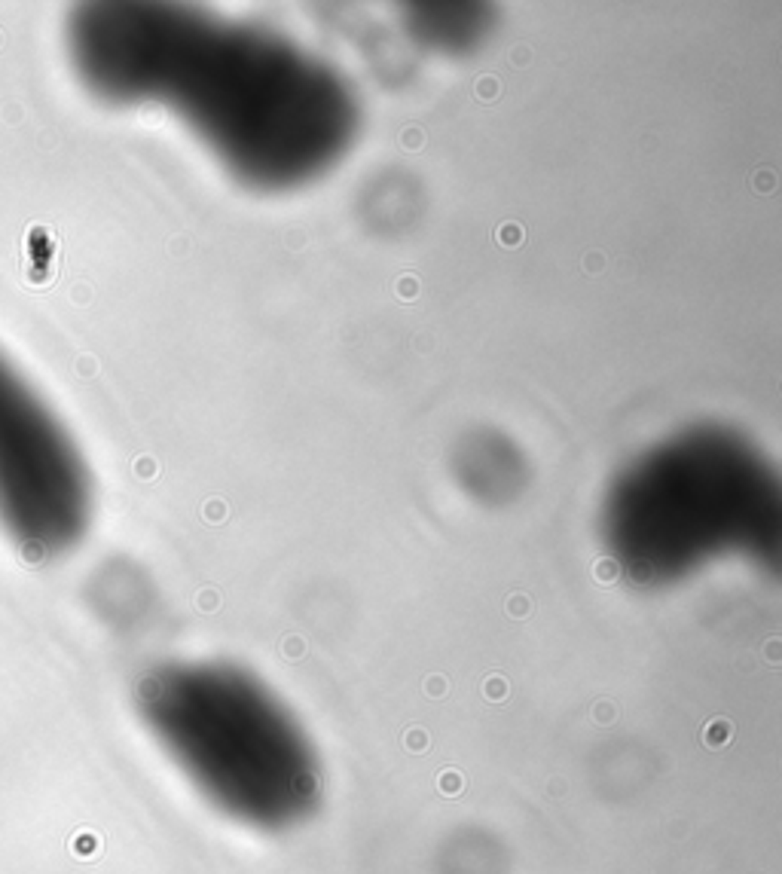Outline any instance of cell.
I'll list each match as a JSON object with an SVG mask.
<instances>
[{"instance_id": "obj_2", "label": "cell", "mask_w": 782, "mask_h": 874, "mask_svg": "<svg viewBox=\"0 0 782 874\" xmlns=\"http://www.w3.org/2000/svg\"><path fill=\"white\" fill-rule=\"evenodd\" d=\"M599 535L611 562L638 587L678 584L730 557L776 566L779 471L734 428H685L611 480Z\"/></svg>"}, {"instance_id": "obj_4", "label": "cell", "mask_w": 782, "mask_h": 874, "mask_svg": "<svg viewBox=\"0 0 782 874\" xmlns=\"http://www.w3.org/2000/svg\"><path fill=\"white\" fill-rule=\"evenodd\" d=\"M92 517L89 474L62 422L0 355V526L28 557H55Z\"/></svg>"}, {"instance_id": "obj_5", "label": "cell", "mask_w": 782, "mask_h": 874, "mask_svg": "<svg viewBox=\"0 0 782 874\" xmlns=\"http://www.w3.org/2000/svg\"><path fill=\"white\" fill-rule=\"evenodd\" d=\"M403 13V22L419 43L440 53H468L483 43L495 19L486 4H410Z\"/></svg>"}, {"instance_id": "obj_3", "label": "cell", "mask_w": 782, "mask_h": 874, "mask_svg": "<svg viewBox=\"0 0 782 874\" xmlns=\"http://www.w3.org/2000/svg\"><path fill=\"white\" fill-rule=\"evenodd\" d=\"M134 706L165 758L226 819L281 835L318 813V746L254 672L221 660L162 663L138 682Z\"/></svg>"}, {"instance_id": "obj_1", "label": "cell", "mask_w": 782, "mask_h": 874, "mask_svg": "<svg viewBox=\"0 0 782 874\" xmlns=\"http://www.w3.org/2000/svg\"><path fill=\"white\" fill-rule=\"evenodd\" d=\"M67 53L95 95L172 107L260 190L321 178L361 129L358 98L336 67L288 37L196 6H77Z\"/></svg>"}]
</instances>
